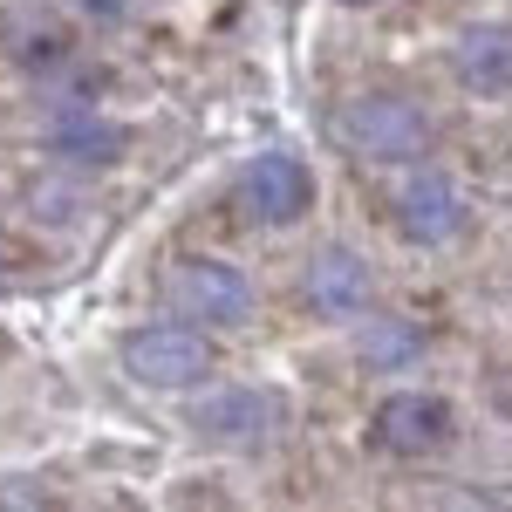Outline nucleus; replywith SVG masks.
Wrapping results in <instances>:
<instances>
[{"mask_svg": "<svg viewBox=\"0 0 512 512\" xmlns=\"http://www.w3.org/2000/svg\"><path fill=\"white\" fill-rule=\"evenodd\" d=\"M335 137L369 164H410L431 151V117L410 96H355L349 110H335Z\"/></svg>", "mask_w": 512, "mask_h": 512, "instance_id": "obj_1", "label": "nucleus"}, {"mask_svg": "<svg viewBox=\"0 0 512 512\" xmlns=\"http://www.w3.org/2000/svg\"><path fill=\"white\" fill-rule=\"evenodd\" d=\"M164 301H171V315H192V328H239L253 315V280L233 260L192 253V260L164 267Z\"/></svg>", "mask_w": 512, "mask_h": 512, "instance_id": "obj_2", "label": "nucleus"}, {"mask_svg": "<svg viewBox=\"0 0 512 512\" xmlns=\"http://www.w3.org/2000/svg\"><path fill=\"white\" fill-rule=\"evenodd\" d=\"M123 369L137 383H151V390H198L219 369V349H212V335L192 328V321H158V328L123 335Z\"/></svg>", "mask_w": 512, "mask_h": 512, "instance_id": "obj_3", "label": "nucleus"}, {"mask_svg": "<svg viewBox=\"0 0 512 512\" xmlns=\"http://www.w3.org/2000/svg\"><path fill=\"white\" fill-rule=\"evenodd\" d=\"M451 403L431 390H396L376 403V451H390V458H431V451H444L451 444Z\"/></svg>", "mask_w": 512, "mask_h": 512, "instance_id": "obj_4", "label": "nucleus"}, {"mask_svg": "<svg viewBox=\"0 0 512 512\" xmlns=\"http://www.w3.org/2000/svg\"><path fill=\"white\" fill-rule=\"evenodd\" d=\"M239 198H246V219H260V226H294V219L315 205V178H308V164H301V158L267 151V158L246 164Z\"/></svg>", "mask_w": 512, "mask_h": 512, "instance_id": "obj_5", "label": "nucleus"}, {"mask_svg": "<svg viewBox=\"0 0 512 512\" xmlns=\"http://www.w3.org/2000/svg\"><path fill=\"white\" fill-rule=\"evenodd\" d=\"M369 294H376V274H369V260L349 253V246H321L315 260H308V274H301V301L321 321H355L369 308Z\"/></svg>", "mask_w": 512, "mask_h": 512, "instance_id": "obj_6", "label": "nucleus"}, {"mask_svg": "<svg viewBox=\"0 0 512 512\" xmlns=\"http://www.w3.org/2000/svg\"><path fill=\"white\" fill-rule=\"evenodd\" d=\"M280 417H287V410H280V396H274V390H219V396H205V403L192 410L198 437H212V444H233V451H253V444H267Z\"/></svg>", "mask_w": 512, "mask_h": 512, "instance_id": "obj_7", "label": "nucleus"}, {"mask_svg": "<svg viewBox=\"0 0 512 512\" xmlns=\"http://www.w3.org/2000/svg\"><path fill=\"white\" fill-rule=\"evenodd\" d=\"M451 76L485 103H512V28L506 21H472L451 41Z\"/></svg>", "mask_w": 512, "mask_h": 512, "instance_id": "obj_8", "label": "nucleus"}, {"mask_svg": "<svg viewBox=\"0 0 512 512\" xmlns=\"http://www.w3.org/2000/svg\"><path fill=\"white\" fill-rule=\"evenodd\" d=\"M396 226H403V239H417V246H444V239H458V226H465V192L444 171H417L396 192Z\"/></svg>", "mask_w": 512, "mask_h": 512, "instance_id": "obj_9", "label": "nucleus"}, {"mask_svg": "<svg viewBox=\"0 0 512 512\" xmlns=\"http://www.w3.org/2000/svg\"><path fill=\"white\" fill-rule=\"evenodd\" d=\"M123 144H130V137H123L117 123H103V117H76V123L55 130V151H62L69 164H110Z\"/></svg>", "mask_w": 512, "mask_h": 512, "instance_id": "obj_10", "label": "nucleus"}, {"mask_svg": "<svg viewBox=\"0 0 512 512\" xmlns=\"http://www.w3.org/2000/svg\"><path fill=\"white\" fill-rule=\"evenodd\" d=\"M0 512H62L55 492H35V485H7L0 492Z\"/></svg>", "mask_w": 512, "mask_h": 512, "instance_id": "obj_11", "label": "nucleus"}, {"mask_svg": "<svg viewBox=\"0 0 512 512\" xmlns=\"http://www.w3.org/2000/svg\"><path fill=\"white\" fill-rule=\"evenodd\" d=\"M69 7H76V14H89V21H117L130 0H69Z\"/></svg>", "mask_w": 512, "mask_h": 512, "instance_id": "obj_12", "label": "nucleus"}, {"mask_svg": "<svg viewBox=\"0 0 512 512\" xmlns=\"http://www.w3.org/2000/svg\"><path fill=\"white\" fill-rule=\"evenodd\" d=\"M349 7H369V0H349Z\"/></svg>", "mask_w": 512, "mask_h": 512, "instance_id": "obj_13", "label": "nucleus"}]
</instances>
